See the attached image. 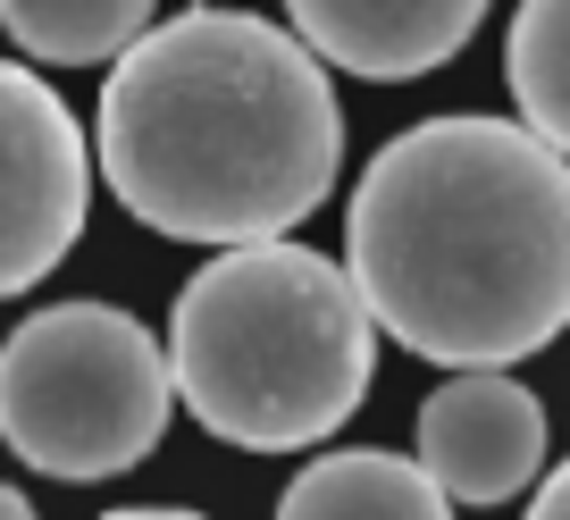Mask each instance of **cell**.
Returning <instances> with one entry per match:
<instances>
[{
	"instance_id": "cell-6",
	"label": "cell",
	"mask_w": 570,
	"mask_h": 520,
	"mask_svg": "<svg viewBox=\"0 0 570 520\" xmlns=\"http://www.w3.org/2000/svg\"><path fill=\"white\" fill-rule=\"evenodd\" d=\"M546 403L520 386L512 370H453L436 395L420 403V436L411 462L428 470V487L445 503H512L546 470Z\"/></svg>"
},
{
	"instance_id": "cell-13",
	"label": "cell",
	"mask_w": 570,
	"mask_h": 520,
	"mask_svg": "<svg viewBox=\"0 0 570 520\" xmlns=\"http://www.w3.org/2000/svg\"><path fill=\"white\" fill-rule=\"evenodd\" d=\"M0 520H42V512H35V503H26L18 487H9V479H0Z\"/></svg>"
},
{
	"instance_id": "cell-12",
	"label": "cell",
	"mask_w": 570,
	"mask_h": 520,
	"mask_svg": "<svg viewBox=\"0 0 570 520\" xmlns=\"http://www.w3.org/2000/svg\"><path fill=\"white\" fill-rule=\"evenodd\" d=\"M101 520H210V512H185V503H118Z\"/></svg>"
},
{
	"instance_id": "cell-4",
	"label": "cell",
	"mask_w": 570,
	"mask_h": 520,
	"mask_svg": "<svg viewBox=\"0 0 570 520\" xmlns=\"http://www.w3.org/2000/svg\"><path fill=\"white\" fill-rule=\"evenodd\" d=\"M168 353L118 303H42L0 344V445L42 479H126L168 436Z\"/></svg>"
},
{
	"instance_id": "cell-5",
	"label": "cell",
	"mask_w": 570,
	"mask_h": 520,
	"mask_svg": "<svg viewBox=\"0 0 570 520\" xmlns=\"http://www.w3.org/2000/svg\"><path fill=\"white\" fill-rule=\"evenodd\" d=\"M92 218V144L35 68L0 59V303L35 294Z\"/></svg>"
},
{
	"instance_id": "cell-11",
	"label": "cell",
	"mask_w": 570,
	"mask_h": 520,
	"mask_svg": "<svg viewBox=\"0 0 570 520\" xmlns=\"http://www.w3.org/2000/svg\"><path fill=\"white\" fill-rule=\"evenodd\" d=\"M529 520H570V462L546 470V487L529 496Z\"/></svg>"
},
{
	"instance_id": "cell-7",
	"label": "cell",
	"mask_w": 570,
	"mask_h": 520,
	"mask_svg": "<svg viewBox=\"0 0 570 520\" xmlns=\"http://www.w3.org/2000/svg\"><path fill=\"white\" fill-rule=\"evenodd\" d=\"M487 0H285V35L361 85H411L470 51Z\"/></svg>"
},
{
	"instance_id": "cell-10",
	"label": "cell",
	"mask_w": 570,
	"mask_h": 520,
	"mask_svg": "<svg viewBox=\"0 0 570 520\" xmlns=\"http://www.w3.org/2000/svg\"><path fill=\"white\" fill-rule=\"evenodd\" d=\"M503 85L520 101V126L553 160H570V0H520L503 35Z\"/></svg>"
},
{
	"instance_id": "cell-3",
	"label": "cell",
	"mask_w": 570,
	"mask_h": 520,
	"mask_svg": "<svg viewBox=\"0 0 570 520\" xmlns=\"http://www.w3.org/2000/svg\"><path fill=\"white\" fill-rule=\"evenodd\" d=\"M168 386L235 453H303L370 403L377 327L344 261L294 244L210 252L168 320Z\"/></svg>"
},
{
	"instance_id": "cell-1",
	"label": "cell",
	"mask_w": 570,
	"mask_h": 520,
	"mask_svg": "<svg viewBox=\"0 0 570 520\" xmlns=\"http://www.w3.org/2000/svg\"><path fill=\"white\" fill-rule=\"evenodd\" d=\"M344 277L377 336L436 370H512L570 327V160L520 118H420L344 210Z\"/></svg>"
},
{
	"instance_id": "cell-8",
	"label": "cell",
	"mask_w": 570,
	"mask_h": 520,
	"mask_svg": "<svg viewBox=\"0 0 570 520\" xmlns=\"http://www.w3.org/2000/svg\"><path fill=\"white\" fill-rule=\"evenodd\" d=\"M277 520H453V503L428 487L411 453L344 445L294 470V487L277 496Z\"/></svg>"
},
{
	"instance_id": "cell-9",
	"label": "cell",
	"mask_w": 570,
	"mask_h": 520,
	"mask_svg": "<svg viewBox=\"0 0 570 520\" xmlns=\"http://www.w3.org/2000/svg\"><path fill=\"white\" fill-rule=\"evenodd\" d=\"M160 26V0H0V35L42 68H118Z\"/></svg>"
},
{
	"instance_id": "cell-2",
	"label": "cell",
	"mask_w": 570,
	"mask_h": 520,
	"mask_svg": "<svg viewBox=\"0 0 570 520\" xmlns=\"http://www.w3.org/2000/svg\"><path fill=\"white\" fill-rule=\"evenodd\" d=\"M336 85L252 9H177L101 85L92 177L168 244H277L336 194Z\"/></svg>"
}]
</instances>
